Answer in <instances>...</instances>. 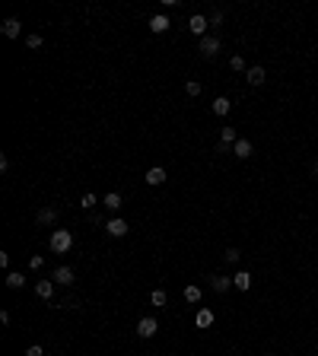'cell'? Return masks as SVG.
Segmentation results:
<instances>
[{"instance_id": "1", "label": "cell", "mask_w": 318, "mask_h": 356, "mask_svg": "<svg viewBox=\"0 0 318 356\" xmlns=\"http://www.w3.org/2000/svg\"><path fill=\"white\" fill-rule=\"evenodd\" d=\"M70 245H73V232L70 229H54L51 232V251H54V255L70 251Z\"/></svg>"}, {"instance_id": "2", "label": "cell", "mask_w": 318, "mask_h": 356, "mask_svg": "<svg viewBox=\"0 0 318 356\" xmlns=\"http://www.w3.org/2000/svg\"><path fill=\"white\" fill-rule=\"evenodd\" d=\"M207 29H210V19L207 16H201V13H194L191 19H188V32L197 38H207Z\"/></svg>"}, {"instance_id": "3", "label": "cell", "mask_w": 318, "mask_h": 356, "mask_svg": "<svg viewBox=\"0 0 318 356\" xmlns=\"http://www.w3.org/2000/svg\"><path fill=\"white\" fill-rule=\"evenodd\" d=\"M197 51H201L204 57H217V54H220V38H217V35H207V38H201V45H197Z\"/></svg>"}, {"instance_id": "4", "label": "cell", "mask_w": 318, "mask_h": 356, "mask_svg": "<svg viewBox=\"0 0 318 356\" xmlns=\"http://www.w3.org/2000/svg\"><path fill=\"white\" fill-rule=\"evenodd\" d=\"M156 331H159V321L156 318H140V321H137V334H140L143 341H150Z\"/></svg>"}, {"instance_id": "5", "label": "cell", "mask_w": 318, "mask_h": 356, "mask_svg": "<svg viewBox=\"0 0 318 356\" xmlns=\"http://www.w3.org/2000/svg\"><path fill=\"white\" fill-rule=\"evenodd\" d=\"M105 232L111 239H121V236H127V223L124 220H108L105 223Z\"/></svg>"}, {"instance_id": "6", "label": "cell", "mask_w": 318, "mask_h": 356, "mask_svg": "<svg viewBox=\"0 0 318 356\" xmlns=\"http://www.w3.org/2000/svg\"><path fill=\"white\" fill-rule=\"evenodd\" d=\"M147 25H150V32H156V35H159V32H166L172 22H169V16H166V13H156V16H150V22H147Z\"/></svg>"}, {"instance_id": "7", "label": "cell", "mask_w": 318, "mask_h": 356, "mask_svg": "<svg viewBox=\"0 0 318 356\" xmlns=\"http://www.w3.org/2000/svg\"><path fill=\"white\" fill-rule=\"evenodd\" d=\"M0 32H3L6 38H19V32H22V22H19V19H3V25H0Z\"/></svg>"}, {"instance_id": "8", "label": "cell", "mask_w": 318, "mask_h": 356, "mask_svg": "<svg viewBox=\"0 0 318 356\" xmlns=\"http://www.w3.org/2000/svg\"><path fill=\"white\" fill-rule=\"evenodd\" d=\"M76 280V274L70 271V267H57L54 271V283H61V286H70Z\"/></svg>"}, {"instance_id": "9", "label": "cell", "mask_w": 318, "mask_h": 356, "mask_svg": "<svg viewBox=\"0 0 318 356\" xmlns=\"http://www.w3.org/2000/svg\"><path fill=\"white\" fill-rule=\"evenodd\" d=\"M35 293H38V299H51V296H54V280H38L35 283Z\"/></svg>"}, {"instance_id": "10", "label": "cell", "mask_w": 318, "mask_h": 356, "mask_svg": "<svg viewBox=\"0 0 318 356\" xmlns=\"http://www.w3.org/2000/svg\"><path fill=\"white\" fill-rule=\"evenodd\" d=\"M54 220H57V210H54V207H45V210L35 213V223H38V226H51Z\"/></svg>"}, {"instance_id": "11", "label": "cell", "mask_w": 318, "mask_h": 356, "mask_svg": "<svg viewBox=\"0 0 318 356\" xmlns=\"http://www.w3.org/2000/svg\"><path fill=\"white\" fill-rule=\"evenodd\" d=\"M264 76H268V73H264V67H248V70H245V80L252 83V86H261Z\"/></svg>"}, {"instance_id": "12", "label": "cell", "mask_w": 318, "mask_h": 356, "mask_svg": "<svg viewBox=\"0 0 318 356\" xmlns=\"http://www.w3.org/2000/svg\"><path fill=\"white\" fill-rule=\"evenodd\" d=\"M229 108H233V102L226 99V95H217V99H213V115H229Z\"/></svg>"}, {"instance_id": "13", "label": "cell", "mask_w": 318, "mask_h": 356, "mask_svg": "<svg viewBox=\"0 0 318 356\" xmlns=\"http://www.w3.org/2000/svg\"><path fill=\"white\" fill-rule=\"evenodd\" d=\"M233 153L239 156V159H248V156L255 153V146L248 143V140H236V143H233Z\"/></svg>"}, {"instance_id": "14", "label": "cell", "mask_w": 318, "mask_h": 356, "mask_svg": "<svg viewBox=\"0 0 318 356\" xmlns=\"http://www.w3.org/2000/svg\"><path fill=\"white\" fill-rule=\"evenodd\" d=\"M233 286H236V290H242V293H248V286H252V274H248V271H239V274L233 277Z\"/></svg>"}, {"instance_id": "15", "label": "cell", "mask_w": 318, "mask_h": 356, "mask_svg": "<svg viewBox=\"0 0 318 356\" xmlns=\"http://www.w3.org/2000/svg\"><path fill=\"white\" fill-rule=\"evenodd\" d=\"M236 140H239V137H236L233 127H223V134H220V153H226V146H233Z\"/></svg>"}, {"instance_id": "16", "label": "cell", "mask_w": 318, "mask_h": 356, "mask_svg": "<svg viewBox=\"0 0 318 356\" xmlns=\"http://www.w3.org/2000/svg\"><path fill=\"white\" fill-rule=\"evenodd\" d=\"M194 325H197V328H210V325H213V312H210V309H197Z\"/></svg>"}, {"instance_id": "17", "label": "cell", "mask_w": 318, "mask_h": 356, "mask_svg": "<svg viewBox=\"0 0 318 356\" xmlns=\"http://www.w3.org/2000/svg\"><path fill=\"white\" fill-rule=\"evenodd\" d=\"M162 181H166V169H150L147 172V185H153V188H156V185H162Z\"/></svg>"}, {"instance_id": "18", "label": "cell", "mask_w": 318, "mask_h": 356, "mask_svg": "<svg viewBox=\"0 0 318 356\" xmlns=\"http://www.w3.org/2000/svg\"><path fill=\"white\" fill-rule=\"evenodd\" d=\"M210 286H213L217 293H226L229 286H233V277H210Z\"/></svg>"}, {"instance_id": "19", "label": "cell", "mask_w": 318, "mask_h": 356, "mask_svg": "<svg viewBox=\"0 0 318 356\" xmlns=\"http://www.w3.org/2000/svg\"><path fill=\"white\" fill-rule=\"evenodd\" d=\"M102 204H105L108 210H118V207H121V194H118V191H108V194H105V201H102Z\"/></svg>"}, {"instance_id": "20", "label": "cell", "mask_w": 318, "mask_h": 356, "mask_svg": "<svg viewBox=\"0 0 318 356\" xmlns=\"http://www.w3.org/2000/svg\"><path fill=\"white\" fill-rule=\"evenodd\" d=\"M185 299H188V302H201V286H197V283H188V286H185Z\"/></svg>"}, {"instance_id": "21", "label": "cell", "mask_w": 318, "mask_h": 356, "mask_svg": "<svg viewBox=\"0 0 318 356\" xmlns=\"http://www.w3.org/2000/svg\"><path fill=\"white\" fill-rule=\"evenodd\" d=\"M6 286H10V290H22V286H25V277H22V274H6Z\"/></svg>"}, {"instance_id": "22", "label": "cell", "mask_w": 318, "mask_h": 356, "mask_svg": "<svg viewBox=\"0 0 318 356\" xmlns=\"http://www.w3.org/2000/svg\"><path fill=\"white\" fill-rule=\"evenodd\" d=\"M150 302H153V306H166V302H169V296H166V290H153V296H150Z\"/></svg>"}, {"instance_id": "23", "label": "cell", "mask_w": 318, "mask_h": 356, "mask_svg": "<svg viewBox=\"0 0 318 356\" xmlns=\"http://www.w3.org/2000/svg\"><path fill=\"white\" fill-rule=\"evenodd\" d=\"M229 67H233V70H245V60H242V54H233V57H229Z\"/></svg>"}, {"instance_id": "24", "label": "cell", "mask_w": 318, "mask_h": 356, "mask_svg": "<svg viewBox=\"0 0 318 356\" xmlns=\"http://www.w3.org/2000/svg\"><path fill=\"white\" fill-rule=\"evenodd\" d=\"M80 207H83V210H92V207H96V194H83Z\"/></svg>"}, {"instance_id": "25", "label": "cell", "mask_w": 318, "mask_h": 356, "mask_svg": "<svg viewBox=\"0 0 318 356\" xmlns=\"http://www.w3.org/2000/svg\"><path fill=\"white\" fill-rule=\"evenodd\" d=\"M41 264H45V258H41V255H32V258H29V267H32V271H41Z\"/></svg>"}, {"instance_id": "26", "label": "cell", "mask_w": 318, "mask_h": 356, "mask_svg": "<svg viewBox=\"0 0 318 356\" xmlns=\"http://www.w3.org/2000/svg\"><path fill=\"white\" fill-rule=\"evenodd\" d=\"M239 258H242V255H239V248H226V261H229V264H236Z\"/></svg>"}, {"instance_id": "27", "label": "cell", "mask_w": 318, "mask_h": 356, "mask_svg": "<svg viewBox=\"0 0 318 356\" xmlns=\"http://www.w3.org/2000/svg\"><path fill=\"white\" fill-rule=\"evenodd\" d=\"M185 89H188V95H201V83H197V80H191V83L185 86Z\"/></svg>"}, {"instance_id": "28", "label": "cell", "mask_w": 318, "mask_h": 356, "mask_svg": "<svg viewBox=\"0 0 318 356\" xmlns=\"http://www.w3.org/2000/svg\"><path fill=\"white\" fill-rule=\"evenodd\" d=\"M25 356H45V350H41V347H38V344H32V347H29V350H25Z\"/></svg>"}, {"instance_id": "29", "label": "cell", "mask_w": 318, "mask_h": 356, "mask_svg": "<svg viewBox=\"0 0 318 356\" xmlns=\"http://www.w3.org/2000/svg\"><path fill=\"white\" fill-rule=\"evenodd\" d=\"M25 45H29V48H41V35H29V38H25Z\"/></svg>"}, {"instance_id": "30", "label": "cell", "mask_w": 318, "mask_h": 356, "mask_svg": "<svg viewBox=\"0 0 318 356\" xmlns=\"http://www.w3.org/2000/svg\"><path fill=\"white\" fill-rule=\"evenodd\" d=\"M268 356H271V353H268Z\"/></svg>"}]
</instances>
